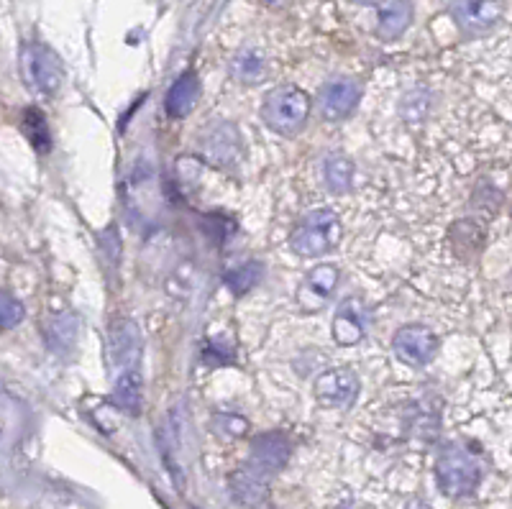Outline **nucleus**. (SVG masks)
<instances>
[{"mask_svg": "<svg viewBox=\"0 0 512 509\" xmlns=\"http://www.w3.org/2000/svg\"><path fill=\"white\" fill-rule=\"evenodd\" d=\"M290 458V440L282 433H267L254 438L249 448V461L233 476V497L246 507H256L267 492L269 481L280 474Z\"/></svg>", "mask_w": 512, "mask_h": 509, "instance_id": "nucleus-1", "label": "nucleus"}, {"mask_svg": "<svg viewBox=\"0 0 512 509\" xmlns=\"http://www.w3.org/2000/svg\"><path fill=\"white\" fill-rule=\"evenodd\" d=\"M436 481L446 497H472L482 484V463L466 446H448L436 461Z\"/></svg>", "mask_w": 512, "mask_h": 509, "instance_id": "nucleus-2", "label": "nucleus"}, {"mask_svg": "<svg viewBox=\"0 0 512 509\" xmlns=\"http://www.w3.org/2000/svg\"><path fill=\"white\" fill-rule=\"evenodd\" d=\"M341 220L331 208H315L292 231L290 249L303 259H315L333 251L341 241Z\"/></svg>", "mask_w": 512, "mask_h": 509, "instance_id": "nucleus-3", "label": "nucleus"}, {"mask_svg": "<svg viewBox=\"0 0 512 509\" xmlns=\"http://www.w3.org/2000/svg\"><path fill=\"white\" fill-rule=\"evenodd\" d=\"M310 116V98L305 90L295 85L274 87L264 98L262 118L272 131L282 136L297 134Z\"/></svg>", "mask_w": 512, "mask_h": 509, "instance_id": "nucleus-4", "label": "nucleus"}, {"mask_svg": "<svg viewBox=\"0 0 512 509\" xmlns=\"http://www.w3.org/2000/svg\"><path fill=\"white\" fill-rule=\"evenodd\" d=\"M456 26L469 36H482L502 21L500 0H448Z\"/></svg>", "mask_w": 512, "mask_h": 509, "instance_id": "nucleus-5", "label": "nucleus"}, {"mask_svg": "<svg viewBox=\"0 0 512 509\" xmlns=\"http://www.w3.org/2000/svg\"><path fill=\"white\" fill-rule=\"evenodd\" d=\"M21 62H24L26 77L39 93H57L64 80V70L52 49L44 44H29L21 54Z\"/></svg>", "mask_w": 512, "mask_h": 509, "instance_id": "nucleus-6", "label": "nucleus"}, {"mask_svg": "<svg viewBox=\"0 0 512 509\" xmlns=\"http://www.w3.org/2000/svg\"><path fill=\"white\" fill-rule=\"evenodd\" d=\"M397 359L408 366H428L438 353V338L425 325H405L395 333L392 341Z\"/></svg>", "mask_w": 512, "mask_h": 509, "instance_id": "nucleus-7", "label": "nucleus"}, {"mask_svg": "<svg viewBox=\"0 0 512 509\" xmlns=\"http://www.w3.org/2000/svg\"><path fill=\"white\" fill-rule=\"evenodd\" d=\"M359 394V376L351 369H331L318 376L315 382V397L323 407L349 410Z\"/></svg>", "mask_w": 512, "mask_h": 509, "instance_id": "nucleus-8", "label": "nucleus"}, {"mask_svg": "<svg viewBox=\"0 0 512 509\" xmlns=\"http://www.w3.org/2000/svg\"><path fill=\"white\" fill-rule=\"evenodd\" d=\"M338 267H333V264H320V267L310 269L308 277L303 279V284H300V295H297V300H300V305L308 310V313H318L320 307H323V302L331 300L333 290H336L338 284Z\"/></svg>", "mask_w": 512, "mask_h": 509, "instance_id": "nucleus-9", "label": "nucleus"}, {"mask_svg": "<svg viewBox=\"0 0 512 509\" xmlns=\"http://www.w3.org/2000/svg\"><path fill=\"white\" fill-rule=\"evenodd\" d=\"M361 87L354 80H333L320 90V116L326 121H341L359 105Z\"/></svg>", "mask_w": 512, "mask_h": 509, "instance_id": "nucleus-10", "label": "nucleus"}, {"mask_svg": "<svg viewBox=\"0 0 512 509\" xmlns=\"http://www.w3.org/2000/svg\"><path fill=\"white\" fill-rule=\"evenodd\" d=\"M141 353V336L131 320H118L111 328V359L118 371L136 369Z\"/></svg>", "mask_w": 512, "mask_h": 509, "instance_id": "nucleus-11", "label": "nucleus"}, {"mask_svg": "<svg viewBox=\"0 0 512 509\" xmlns=\"http://www.w3.org/2000/svg\"><path fill=\"white\" fill-rule=\"evenodd\" d=\"M377 34L384 41L400 39L413 24V0H379Z\"/></svg>", "mask_w": 512, "mask_h": 509, "instance_id": "nucleus-12", "label": "nucleus"}, {"mask_svg": "<svg viewBox=\"0 0 512 509\" xmlns=\"http://www.w3.org/2000/svg\"><path fill=\"white\" fill-rule=\"evenodd\" d=\"M333 338L338 346H356L364 338V310L359 300H346L333 318Z\"/></svg>", "mask_w": 512, "mask_h": 509, "instance_id": "nucleus-13", "label": "nucleus"}, {"mask_svg": "<svg viewBox=\"0 0 512 509\" xmlns=\"http://www.w3.org/2000/svg\"><path fill=\"white\" fill-rule=\"evenodd\" d=\"M200 98V80L195 72H185L182 77H177L175 85L169 87L167 93V113L172 118H185L195 103Z\"/></svg>", "mask_w": 512, "mask_h": 509, "instance_id": "nucleus-14", "label": "nucleus"}, {"mask_svg": "<svg viewBox=\"0 0 512 509\" xmlns=\"http://www.w3.org/2000/svg\"><path fill=\"white\" fill-rule=\"evenodd\" d=\"M141 376L136 369L118 371L116 376V387H113V400L121 407L126 415H139L141 412Z\"/></svg>", "mask_w": 512, "mask_h": 509, "instance_id": "nucleus-15", "label": "nucleus"}, {"mask_svg": "<svg viewBox=\"0 0 512 509\" xmlns=\"http://www.w3.org/2000/svg\"><path fill=\"white\" fill-rule=\"evenodd\" d=\"M239 134L231 126H218L213 134L205 139V154L216 164H228L239 154Z\"/></svg>", "mask_w": 512, "mask_h": 509, "instance_id": "nucleus-16", "label": "nucleus"}, {"mask_svg": "<svg viewBox=\"0 0 512 509\" xmlns=\"http://www.w3.org/2000/svg\"><path fill=\"white\" fill-rule=\"evenodd\" d=\"M231 72L239 82L256 85V82L267 75V59H264L262 52H256V49H241V52L231 59Z\"/></svg>", "mask_w": 512, "mask_h": 509, "instance_id": "nucleus-17", "label": "nucleus"}, {"mask_svg": "<svg viewBox=\"0 0 512 509\" xmlns=\"http://www.w3.org/2000/svg\"><path fill=\"white\" fill-rule=\"evenodd\" d=\"M323 180H326V187L331 192H346L354 182V164L351 159L341 157V154H333V157L326 159L323 164Z\"/></svg>", "mask_w": 512, "mask_h": 509, "instance_id": "nucleus-18", "label": "nucleus"}, {"mask_svg": "<svg viewBox=\"0 0 512 509\" xmlns=\"http://www.w3.org/2000/svg\"><path fill=\"white\" fill-rule=\"evenodd\" d=\"M262 272L264 269L259 261H249V264H241V267L231 269V272L223 277V282H226V287L233 292V295H244V292L254 290L256 284H259Z\"/></svg>", "mask_w": 512, "mask_h": 509, "instance_id": "nucleus-19", "label": "nucleus"}, {"mask_svg": "<svg viewBox=\"0 0 512 509\" xmlns=\"http://www.w3.org/2000/svg\"><path fill=\"white\" fill-rule=\"evenodd\" d=\"M21 126H24V134L29 136L36 151L49 149V144H52V136H49L47 118H44V113H41V110H36V108L24 110V121H21Z\"/></svg>", "mask_w": 512, "mask_h": 509, "instance_id": "nucleus-20", "label": "nucleus"}, {"mask_svg": "<svg viewBox=\"0 0 512 509\" xmlns=\"http://www.w3.org/2000/svg\"><path fill=\"white\" fill-rule=\"evenodd\" d=\"M24 315V305H21L13 295L3 292V302H0V325H3V330L16 328V325L24 320Z\"/></svg>", "mask_w": 512, "mask_h": 509, "instance_id": "nucleus-21", "label": "nucleus"}, {"mask_svg": "<svg viewBox=\"0 0 512 509\" xmlns=\"http://www.w3.org/2000/svg\"><path fill=\"white\" fill-rule=\"evenodd\" d=\"M213 428H216L218 435H228V438H239L241 433H246L249 423H246L241 415H233V412H221L213 420Z\"/></svg>", "mask_w": 512, "mask_h": 509, "instance_id": "nucleus-22", "label": "nucleus"}, {"mask_svg": "<svg viewBox=\"0 0 512 509\" xmlns=\"http://www.w3.org/2000/svg\"><path fill=\"white\" fill-rule=\"evenodd\" d=\"M425 113H428V95L423 90H415L402 103V116L410 118V121H423Z\"/></svg>", "mask_w": 512, "mask_h": 509, "instance_id": "nucleus-23", "label": "nucleus"}, {"mask_svg": "<svg viewBox=\"0 0 512 509\" xmlns=\"http://www.w3.org/2000/svg\"><path fill=\"white\" fill-rule=\"evenodd\" d=\"M262 3H267V6H272V3H280V0H262Z\"/></svg>", "mask_w": 512, "mask_h": 509, "instance_id": "nucleus-24", "label": "nucleus"}, {"mask_svg": "<svg viewBox=\"0 0 512 509\" xmlns=\"http://www.w3.org/2000/svg\"><path fill=\"white\" fill-rule=\"evenodd\" d=\"M351 3H372V0H351Z\"/></svg>", "mask_w": 512, "mask_h": 509, "instance_id": "nucleus-25", "label": "nucleus"}, {"mask_svg": "<svg viewBox=\"0 0 512 509\" xmlns=\"http://www.w3.org/2000/svg\"><path fill=\"white\" fill-rule=\"evenodd\" d=\"M510 215H512V205H510Z\"/></svg>", "mask_w": 512, "mask_h": 509, "instance_id": "nucleus-26", "label": "nucleus"}]
</instances>
